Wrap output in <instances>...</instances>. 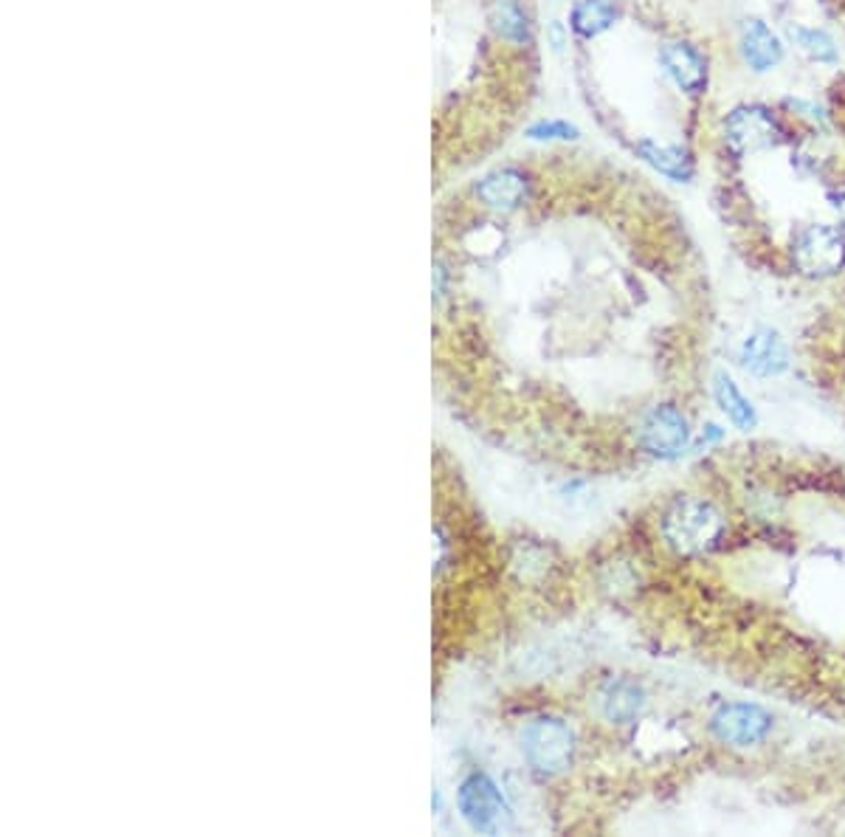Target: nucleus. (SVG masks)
Instances as JSON below:
<instances>
[{"mask_svg":"<svg viewBox=\"0 0 845 837\" xmlns=\"http://www.w3.org/2000/svg\"><path fill=\"white\" fill-rule=\"evenodd\" d=\"M518 753L527 769L541 778H559L570 773L578 756V736L566 719L555 714H539L518 730Z\"/></svg>","mask_w":845,"mask_h":837,"instance_id":"1","label":"nucleus"},{"mask_svg":"<svg viewBox=\"0 0 845 837\" xmlns=\"http://www.w3.org/2000/svg\"><path fill=\"white\" fill-rule=\"evenodd\" d=\"M457 815L477 835H502L513 829V806L497 778L485 769H468L454 790Z\"/></svg>","mask_w":845,"mask_h":837,"instance_id":"2","label":"nucleus"},{"mask_svg":"<svg viewBox=\"0 0 845 837\" xmlns=\"http://www.w3.org/2000/svg\"><path fill=\"white\" fill-rule=\"evenodd\" d=\"M724 533V519L708 499H676L662 517V538L679 556H702Z\"/></svg>","mask_w":845,"mask_h":837,"instance_id":"3","label":"nucleus"},{"mask_svg":"<svg viewBox=\"0 0 845 837\" xmlns=\"http://www.w3.org/2000/svg\"><path fill=\"white\" fill-rule=\"evenodd\" d=\"M724 138H727L730 150H736L738 156H756V153L781 147L786 130L763 105H738L724 119Z\"/></svg>","mask_w":845,"mask_h":837,"instance_id":"4","label":"nucleus"},{"mask_svg":"<svg viewBox=\"0 0 845 837\" xmlns=\"http://www.w3.org/2000/svg\"><path fill=\"white\" fill-rule=\"evenodd\" d=\"M690 442V423L674 403H657L637 423V446L657 460H676Z\"/></svg>","mask_w":845,"mask_h":837,"instance_id":"5","label":"nucleus"},{"mask_svg":"<svg viewBox=\"0 0 845 837\" xmlns=\"http://www.w3.org/2000/svg\"><path fill=\"white\" fill-rule=\"evenodd\" d=\"M795 266L809 277H832L845 268V238L840 229L825 223L806 226L792 245Z\"/></svg>","mask_w":845,"mask_h":837,"instance_id":"6","label":"nucleus"},{"mask_svg":"<svg viewBox=\"0 0 845 837\" xmlns=\"http://www.w3.org/2000/svg\"><path fill=\"white\" fill-rule=\"evenodd\" d=\"M710 730L719 742L733 748H752L770 736L772 716L752 702H730L710 716Z\"/></svg>","mask_w":845,"mask_h":837,"instance_id":"7","label":"nucleus"},{"mask_svg":"<svg viewBox=\"0 0 845 837\" xmlns=\"http://www.w3.org/2000/svg\"><path fill=\"white\" fill-rule=\"evenodd\" d=\"M648 705V694L642 682L634 677H607L595 691V708L598 716L614 728H628L640 719Z\"/></svg>","mask_w":845,"mask_h":837,"instance_id":"8","label":"nucleus"},{"mask_svg":"<svg viewBox=\"0 0 845 837\" xmlns=\"http://www.w3.org/2000/svg\"><path fill=\"white\" fill-rule=\"evenodd\" d=\"M474 195L479 204L491 211H516L525 206L527 195H530V181L516 167H499V170L485 172L474 184Z\"/></svg>","mask_w":845,"mask_h":837,"instance_id":"9","label":"nucleus"},{"mask_svg":"<svg viewBox=\"0 0 845 837\" xmlns=\"http://www.w3.org/2000/svg\"><path fill=\"white\" fill-rule=\"evenodd\" d=\"M660 60L662 71L671 76L676 88L685 90V94L696 96L708 88V60L702 57V51L685 40H669L660 46Z\"/></svg>","mask_w":845,"mask_h":837,"instance_id":"10","label":"nucleus"},{"mask_svg":"<svg viewBox=\"0 0 845 837\" xmlns=\"http://www.w3.org/2000/svg\"><path fill=\"white\" fill-rule=\"evenodd\" d=\"M742 364L758 378H772L789 367V348L775 330L758 327L742 341Z\"/></svg>","mask_w":845,"mask_h":837,"instance_id":"11","label":"nucleus"},{"mask_svg":"<svg viewBox=\"0 0 845 837\" xmlns=\"http://www.w3.org/2000/svg\"><path fill=\"white\" fill-rule=\"evenodd\" d=\"M738 51L756 74L775 71L784 60V43L777 40L775 32L758 17H747L738 28Z\"/></svg>","mask_w":845,"mask_h":837,"instance_id":"12","label":"nucleus"},{"mask_svg":"<svg viewBox=\"0 0 845 837\" xmlns=\"http://www.w3.org/2000/svg\"><path fill=\"white\" fill-rule=\"evenodd\" d=\"M637 156L657 170L660 175L671 178L676 184H685L694 178V158H690L688 150H682V147H669V144H657V142H637Z\"/></svg>","mask_w":845,"mask_h":837,"instance_id":"13","label":"nucleus"},{"mask_svg":"<svg viewBox=\"0 0 845 837\" xmlns=\"http://www.w3.org/2000/svg\"><path fill=\"white\" fill-rule=\"evenodd\" d=\"M617 21L614 0H575L570 9V28L580 40H595Z\"/></svg>","mask_w":845,"mask_h":837,"instance_id":"14","label":"nucleus"},{"mask_svg":"<svg viewBox=\"0 0 845 837\" xmlns=\"http://www.w3.org/2000/svg\"><path fill=\"white\" fill-rule=\"evenodd\" d=\"M488 23L499 40L511 46H527L530 43V21L518 0H491L488 7Z\"/></svg>","mask_w":845,"mask_h":837,"instance_id":"15","label":"nucleus"},{"mask_svg":"<svg viewBox=\"0 0 845 837\" xmlns=\"http://www.w3.org/2000/svg\"><path fill=\"white\" fill-rule=\"evenodd\" d=\"M713 396H717V403L722 407L724 415L730 417V423L742 432H750L756 426V409H752L750 398L744 396L738 384L730 378V375H717V384H713Z\"/></svg>","mask_w":845,"mask_h":837,"instance_id":"16","label":"nucleus"},{"mask_svg":"<svg viewBox=\"0 0 845 837\" xmlns=\"http://www.w3.org/2000/svg\"><path fill=\"white\" fill-rule=\"evenodd\" d=\"M786 35L795 46L804 51L809 60L815 62H837V46H834L832 35L823 28H806V26H786Z\"/></svg>","mask_w":845,"mask_h":837,"instance_id":"17","label":"nucleus"},{"mask_svg":"<svg viewBox=\"0 0 845 837\" xmlns=\"http://www.w3.org/2000/svg\"><path fill=\"white\" fill-rule=\"evenodd\" d=\"M532 142H575L580 136V130L575 124L564 122V119H539L530 124L525 133Z\"/></svg>","mask_w":845,"mask_h":837,"instance_id":"18","label":"nucleus"},{"mask_svg":"<svg viewBox=\"0 0 845 837\" xmlns=\"http://www.w3.org/2000/svg\"><path fill=\"white\" fill-rule=\"evenodd\" d=\"M449 282H451V271L445 266L443 259H434V274H431V296H434V305H443V300L449 296Z\"/></svg>","mask_w":845,"mask_h":837,"instance_id":"19","label":"nucleus"},{"mask_svg":"<svg viewBox=\"0 0 845 837\" xmlns=\"http://www.w3.org/2000/svg\"><path fill=\"white\" fill-rule=\"evenodd\" d=\"M829 204H832V209H837L840 215L845 218V192H829Z\"/></svg>","mask_w":845,"mask_h":837,"instance_id":"20","label":"nucleus"}]
</instances>
